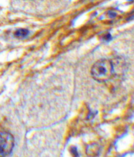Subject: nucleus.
<instances>
[{
    "instance_id": "nucleus-1",
    "label": "nucleus",
    "mask_w": 134,
    "mask_h": 157,
    "mask_svg": "<svg viewBox=\"0 0 134 157\" xmlns=\"http://www.w3.org/2000/svg\"><path fill=\"white\" fill-rule=\"evenodd\" d=\"M113 73V65L108 60H101L94 63L91 69V74L94 79L100 81H106Z\"/></svg>"
},
{
    "instance_id": "nucleus-2",
    "label": "nucleus",
    "mask_w": 134,
    "mask_h": 157,
    "mask_svg": "<svg viewBox=\"0 0 134 157\" xmlns=\"http://www.w3.org/2000/svg\"><path fill=\"white\" fill-rule=\"evenodd\" d=\"M13 147V136L7 132H0V157H6L9 155L11 153Z\"/></svg>"
},
{
    "instance_id": "nucleus-3",
    "label": "nucleus",
    "mask_w": 134,
    "mask_h": 157,
    "mask_svg": "<svg viewBox=\"0 0 134 157\" xmlns=\"http://www.w3.org/2000/svg\"><path fill=\"white\" fill-rule=\"evenodd\" d=\"M29 33L28 30L26 29H18L14 33V36L18 38H24L26 37Z\"/></svg>"
},
{
    "instance_id": "nucleus-4",
    "label": "nucleus",
    "mask_w": 134,
    "mask_h": 157,
    "mask_svg": "<svg viewBox=\"0 0 134 157\" xmlns=\"http://www.w3.org/2000/svg\"><path fill=\"white\" fill-rule=\"evenodd\" d=\"M98 146L95 145V144H92V145L89 146L87 148V154L89 155H94L98 153Z\"/></svg>"
},
{
    "instance_id": "nucleus-5",
    "label": "nucleus",
    "mask_w": 134,
    "mask_h": 157,
    "mask_svg": "<svg viewBox=\"0 0 134 157\" xmlns=\"http://www.w3.org/2000/svg\"><path fill=\"white\" fill-rule=\"evenodd\" d=\"M111 39V36L110 34H107L105 36H104V39L106 41H109Z\"/></svg>"
},
{
    "instance_id": "nucleus-6",
    "label": "nucleus",
    "mask_w": 134,
    "mask_h": 157,
    "mask_svg": "<svg viewBox=\"0 0 134 157\" xmlns=\"http://www.w3.org/2000/svg\"><path fill=\"white\" fill-rule=\"evenodd\" d=\"M109 15L111 17H115L116 16V14L115 13H113V12H109Z\"/></svg>"
}]
</instances>
